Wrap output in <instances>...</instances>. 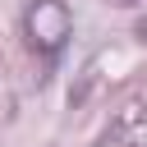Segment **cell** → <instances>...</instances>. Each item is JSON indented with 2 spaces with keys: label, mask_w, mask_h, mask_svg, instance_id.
<instances>
[{
  "label": "cell",
  "mask_w": 147,
  "mask_h": 147,
  "mask_svg": "<svg viewBox=\"0 0 147 147\" xmlns=\"http://www.w3.org/2000/svg\"><path fill=\"white\" fill-rule=\"evenodd\" d=\"M28 32H32V41H37L41 51H55V46L69 37V14H64V5H60V0H37V5L28 9Z\"/></svg>",
  "instance_id": "6da1fadb"
}]
</instances>
